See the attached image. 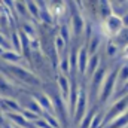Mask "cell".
Masks as SVG:
<instances>
[{
	"mask_svg": "<svg viewBox=\"0 0 128 128\" xmlns=\"http://www.w3.org/2000/svg\"><path fill=\"white\" fill-rule=\"evenodd\" d=\"M118 72H119V68H115L112 73L107 74L106 82H104L103 90H101V94L98 97V101H100L101 104H107V103L112 100L115 86H116V84H118Z\"/></svg>",
	"mask_w": 128,
	"mask_h": 128,
	"instance_id": "obj_1",
	"label": "cell"
},
{
	"mask_svg": "<svg viewBox=\"0 0 128 128\" xmlns=\"http://www.w3.org/2000/svg\"><path fill=\"white\" fill-rule=\"evenodd\" d=\"M21 113H22V116H24L28 122H36V121H39V115L34 113V112H32V110H28V109H24Z\"/></svg>",
	"mask_w": 128,
	"mask_h": 128,
	"instance_id": "obj_20",
	"label": "cell"
},
{
	"mask_svg": "<svg viewBox=\"0 0 128 128\" xmlns=\"http://www.w3.org/2000/svg\"><path fill=\"white\" fill-rule=\"evenodd\" d=\"M106 76H107V70H106L104 66H101L91 79V100H94L97 94H101L103 85L106 82Z\"/></svg>",
	"mask_w": 128,
	"mask_h": 128,
	"instance_id": "obj_3",
	"label": "cell"
},
{
	"mask_svg": "<svg viewBox=\"0 0 128 128\" xmlns=\"http://www.w3.org/2000/svg\"><path fill=\"white\" fill-rule=\"evenodd\" d=\"M0 125H2V127L4 125V119H3V115H2V112H0Z\"/></svg>",
	"mask_w": 128,
	"mask_h": 128,
	"instance_id": "obj_29",
	"label": "cell"
},
{
	"mask_svg": "<svg viewBox=\"0 0 128 128\" xmlns=\"http://www.w3.org/2000/svg\"><path fill=\"white\" fill-rule=\"evenodd\" d=\"M90 52L86 49V46H82L79 49V60H78V73L80 76L86 74V68H88V63H90Z\"/></svg>",
	"mask_w": 128,
	"mask_h": 128,
	"instance_id": "obj_6",
	"label": "cell"
},
{
	"mask_svg": "<svg viewBox=\"0 0 128 128\" xmlns=\"http://www.w3.org/2000/svg\"><path fill=\"white\" fill-rule=\"evenodd\" d=\"M34 127H37V128H52L48 122H46V121H40V119L34 122Z\"/></svg>",
	"mask_w": 128,
	"mask_h": 128,
	"instance_id": "obj_27",
	"label": "cell"
},
{
	"mask_svg": "<svg viewBox=\"0 0 128 128\" xmlns=\"http://www.w3.org/2000/svg\"><path fill=\"white\" fill-rule=\"evenodd\" d=\"M72 27H73V33L76 36H80L84 28H86V26L84 22V18H82V15L79 12L73 14V16H72Z\"/></svg>",
	"mask_w": 128,
	"mask_h": 128,
	"instance_id": "obj_10",
	"label": "cell"
},
{
	"mask_svg": "<svg viewBox=\"0 0 128 128\" xmlns=\"http://www.w3.org/2000/svg\"><path fill=\"white\" fill-rule=\"evenodd\" d=\"M86 113V92L84 88H80V96H79V101H78V107H76V113H74V121L80 125L82 121L85 119Z\"/></svg>",
	"mask_w": 128,
	"mask_h": 128,
	"instance_id": "obj_5",
	"label": "cell"
},
{
	"mask_svg": "<svg viewBox=\"0 0 128 128\" xmlns=\"http://www.w3.org/2000/svg\"><path fill=\"white\" fill-rule=\"evenodd\" d=\"M128 125V112H125L121 118H118L116 121H113L112 124H109L106 128H125Z\"/></svg>",
	"mask_w": 128,
	"mask_h": 128,
	"instance_id": "obj_16",
	"label": "cell"
},
{
	"mask_svg": "<svg viewBox=\"0 0 128 128\" xmlns=\"http://www.w3.org/2000/svg\"><path fill=\"white\" fill-rule=\"evenodd\" d=\"M124 20L122 16L113 14L112 16H109L106 21H104V26H103V34L106 36H112V37H118L122 30H124Z\"/></svg>",
	"mask_w": 128,
	"mask_h": 128,
	"instance_id": "obj_2",
	"label": "cell"
},
{
	"mask_svg": "<svg viewBox=\"0 0 128 128\" xmlns=\"http://www.w3.org/2000/svg\"><path fill=\"white\" fill-rule=\"evenodd\" d=\"M60 68L64 74H67L68 72H72V66H70V58L67 55H63L61 57V61H60Z\"/></svg>",
	"mask_w": 128,
	"mask_h": 128,
	"instance_id": "obj_18",
	"label": "cell"
},
{
	"mask_svg": "<svg viewBox=\"0 0 128 128\" xmlns=\"http://www.w3.org/2000/svg\"><path fill=\"white\" fill-rule=\"evenodd\" d=\"M0 58L4 60V61H8V63H10V64H16L22 57H21V54H16L15 51H4Z\"/></svg>",
	"mask_w": 128,
	"mask_h": 128,
	"instance_id": "obj_14",
	"label": "cell"
},
{
	"mask_svg": "<svg viewBox=\"0 0 128 128\" xmlns=\"http://www.w3.org/2000/svg\"><path fill=\"white\" fill-rule=\"evenodd\" d=\"M94 116H96V113H94L92 110H90V112L86 113L85 119L82 121V124H80V128H91V124H92V119H94Z\"/></svg>",
	"mask_w": 128,
	"mask_h": 128,
	"instance_id": "obj_21",
	"label": "cell"
},
{
	"mask_svg": "<svg viewBox=\"0 0 128 128\" xmlns=\"http://www.w3.org/2000/svg\"><path fill=\"white\" fill-rule=\"evenodd\" d=\"M22 32L26 33L28 37H33V36L36 34V28L33 27L32 22H28V21H27V22H24V24H22Z\"/></svg>",
	"mask_w": 128,
	"mask_h": 128,
	"instance_id": "obj_26",
	"label": "cell"
},
{
	"mask_svg": "<svg viewBox=\"0 0 128 128\" xmlns=\"http://www.w3.org/2000/svg\"><path fill=\"white\" fill-rule=\"evenodd\" d=\"M58 86H60V91H61V98L64 101L68 103V97H70V91H72V85L68 82V79L66 78V74L58 76Z\"/></svg>",
	"mask_w": 128,
	"mask_h": 128,
	"instance_id": "obj_8",
	"label": "cell"
},
{
	"mask_svg": "<svg viewBox=\"0 0 128 128\" xmlns=\"http://www.w3.org/2000/svg\"><path fill=\"white\" fill-rule=\"evenodd\" d=\"M27 9H28V14L32 15L34 20H40V9H39V4L37 3L27 2Z\"/></svg>",
	"mask_w": 128,
	"mask_h": 128,
	"instance_id": "obj_17",
	"label": "cell"
},
{
	"mask_svg": "<svg viewBox=\"0 0 128 128\" xmlns=\"http://www.w3.org/2000/svg\"><path fill=\"white\" fill-rule=\"evenodd\" d=\"M36 101L40 104V107L46 112V113H51V115H55V110H54V101L46 96V94H40V96H36Z\"/></svg>",
	"mask_w": 128,
	"mask_h": 128,
	"instance_id": "obj_7",
	"label": "cell"
},
{
	"mask_svg": "<svg viewBox=\"0 0 128 128\" xmlns=\"http://www.w3.org/2000/svg\"><path fill=\"white\" fill-rule=\"evenodd\" d=\"M9 70H10V73L16 78V79H20V80H24V82H27V84H32V85H39V79L30 73L28 70H26V68H22V67H20V66H16V64H10L9 66Z\"/></svg>",
	"mask_w": 128,
	"mask_h": 128,
	"instance_id": "obj_4",
	"label": "cell"
},
{
	"mask_svg": "<svg viewBox=\"0 0 128 128\" xmlns=\"http://www.w3.org/2000/svg\"><path fill=\"white\" fill-rule=\"evenodd\" d=\"M0 104H4L3 107H6V109H8L9 112H12V113H21V112H22L20 103L15 101V100H12V98H3V100L0 101Z\"/></svg>",
	"mask_w": 128,
	"mask_h": 128,
	"instance_id": "obj_12",
	"label": "cell"
},
{
	"mask_svg": "<svg viewBox=\"0 0 128 128\" xmlns=\"http://www.w3.org/2000/svg\"><path fill=\"white\" fill-rule=\"evenodd\" d=\"M10 46H12V51H15L16 54L22 52V42H21L20 33H16V32L10 33Z\"/></svg>",
	"mask_w": 128,
	"mask_h": 128,
	"instance_id": "obj_13",
	"label": "cell"
},
{
	"mask_svg": "<svg viewBox=\"0 0 128 128\" xmlns=\"http://www.w3.org/2000/svg\"><path fill=\"white\" fill-rule=\"evenodd\" d=\"M28 110H32V112L37 113V115H40V113L43 112V109H42L40 104L36 101V98H32V100H30V103H28Z\"/></svg>",
	"mask_w": 128,
	"mask_h": 128,
	"instance_id": "obj_24",
	"label": "cell"
},
{
	"mask_svg": "<svg viewBox=\"0 0 128 128\" xmlns=\"http://www.w3.org/2000/svg\"><path fill=\"white\" fill-rule=\"evenodd\" d=\"M60 37H63L66 43H68V42H70V37H72V34H70V27H68L67 24L61 26V30H60Z\"/></svg>",
	"mask_w": 128,
	"mask_h": 128,
	"instance_id": "obj_22",
	"label": "cell"
},
{
	"mask_svg": "<svg viewBox=\"0 0 128 128\" xmlns=\"http://www.w3.org/2000/svg\"><path fill=\"white\" fill-rule=\"evenodd\" d=\"M106 52H107V55L109 57H116V54L119 52V46H118V43H115V42H109L107 43V46H106Z\"/></svg>",
	"mask_w": 128,
	"mask_h": 128,
	"instance_id": "obj_19",
	"label": "cell"
},
{
	"mask_svg": "<svg viewBox=\"0 0 128 128\" xmlns=\"http://www.w3.org/2000/svg\"><path fill=\"white\" fill-rule=\"evenodd\" d=\"M45 121L51 125L52 128H60L61 125H60V122L57 121V116L55 115H51V113H46L45 115Z\"/></svg>",
	"mask_w": 128,
	"mask_h": 128,
	"instance_id": "obj_23",
	"label": "cell"
},
{
	"mask_svg": "<svg viewBox=\"0 0 128 128\" xmlns=\"http://www.w3.org/2000/svg\"><path fill=\"white\" fill-rule=\"evenodd\" d=\"M6 116L9 118V121H10L12 124H15V127H18V128H28L32 125V124L22 116V113H12V112H8Z\"/></svg>",
	"mask_w": 128,
	"mask_h": 128,
	"instance_id": "obj_9",
	"label": "cell"
},
{
	"mask_svg": "<svg viewBox=\"0 0 128 128\" xmlns=\"http://www.w3.org/2000/svg\"><path fill=\"white\" fill-rule=\"evenodd\" d=\"M16 128H18V127H16Z\"/></svg>",
	"mask_w": 128,
	"mask_h": 128,
	"instance_id": "obj_31",
	"label": "cell"
},
{
	"mask_svg": "<svg viewBox=\"0 0 128 128\" xmlns=\"http://www.w3.org/2000/svg\"><path fill=\"white\" fill-rule=\"evenodd\" d=\"M98 68H100V55H98V54L91 55L90 63H88V68H86V74H85V78L92 79V76L97 73V70H98Z\"/></svg>",
	"mask_w": 128,
	"mask_h": 128,
	"instance_id": "obj_11",
	"label": "cell"
},
{
	"mask_svg": "<svg viewBox=\"0 0 128 128\" xmlns=\"http://www.w3.org/2000/svg\"><path fill=\"white\" fill-rule=\"evenodd\" d=\"M118 84L121 85H128V63L122 64L119 67V72H118Z\"/></svg>",
	"mask_w": 128,
	"mask_h": 128,
	"instance_id": "obj_15",
	"label": "cell"
},
{
	"mask_svg": "<svg viewBox=\"0 0 128 128\" xmlns=\"http://www.w3.org/2000/svg\"><path fill=\"white\" fill-rule=\"evenodd\" d=\"M54 46H55V49H57L58 54H63V51L66 49V42H64L63 37L57 36V37H55V43H54Z\"/></svg>",
	"mask_w": 128,
	"mask_h": 128,
	"instance_id": "obj_25",
	"label": "cell"
},
{
	"mask_svg": "<svg viewBox=\"0 0 128 128\" xmlns=\"http://www.w3.org/2000/svg\"><path fill=\"white\" fill-rule=\"evenodd\" d=\"M3 52H4V48H3V46H2V45H0V57H2V55H3Z\"/></svg>",
	"mask_w": 128,
	"mask_h": 128,
	"instance_id": "obj_30",
	"label": "cell"
},
{
	"mask_svg": "<svg viewBox=\"0 0 128 128\" xmlns=\"http://www.w3.org/2000/svg\"><path fill=\"white\" fill-rule=\"evenodd\" d=\"M122 58L124 60H128V45L124 46V51H122Z\"/></svg>",
	"mask_w": 128,
	"mask_h": 128,
	"instance_id": "obj_28",
	"label": "cell"
}]
</instances>
